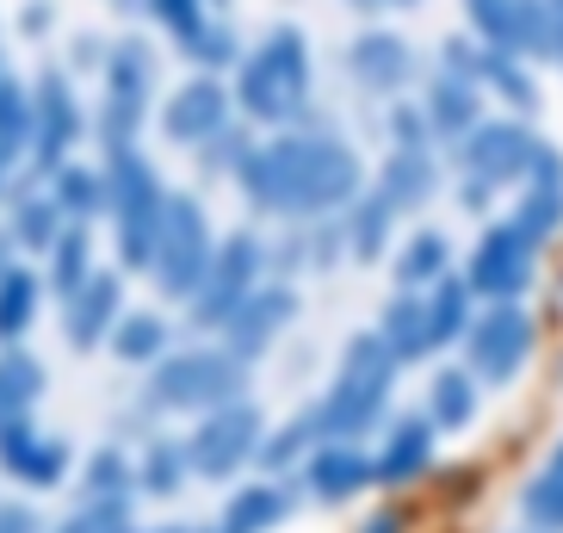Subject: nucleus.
<instances>
[{"mask_svg":"<svg viewBox=\"0 0 563 533\" xmlns=\"http://www.w3.org/2000/svg\"><path fill=\"white\" fill-rule=\"evenodd\" d=\"M242 186L273 211H334L353 199L360 162L334 137H285L261 155H242Z\"/></svg>","mask_w":563,"mask_h":533,"instance_id":"nucleus-1","label":"nucleus"},{"mask_svg":"<svg viewBox=\"0 0 563 533\" xmlns=\"http://www.w3.org/2000/svg\"><path fill=\"white\" fill-rule=\"evenodd\" d=\"M397 379V360L384 353L378 335H353L347 341V367H341V384L329 391V403L316 410L322 434H360L384 416V391Z\"/></svg>","mask_w":563,"mask_h":533,"instance_id":"nucleus-2","label":"nucleus"},{"mask_svg":"<svg viewBox=\"0 0 563 533\" xmlns=\"http://www.w3.org/2000/svg\"><path fill=\"white\" fill-rule=\"evenodd\" d=\"M303 94H310V51H303V37L291 25H279L242 68V106L266 124H279L303 106Z\"/></svg>","mask_w":563,"mask_h":533,"instance_id":"nucleus-3","label":"nucleus"},{"mask_svg":"<svg viewBox=\"0 0 563 533\" xmlns=\"http://www.w3.org/2000/svg\"><path fill=\"white\" fill-rule=\"evenodd\" d=\"M155 280L167 298H192L211 273V230H205L199 199H167L162 205V236H155Z\"/></svg>","mask_w":563,"mask_h":533,"instance_id":"nucleus-4","label":"nucleus"},{"mask_svg":"<svg viewBox=\"0 0 563 533\" xmlns=\"http://www.w3.org/2000/svg\"><path fill=\"white\" fill-rule=\"evenodd\" d=\"M106 199L118 205V242H124V261L150 266L155 236H162V205H167V193L155 186V167H143L131 150H118L112 181H106Z\"/></svg>","mask_w":563,"mask_h":533,"instance_id":"nucleus-5","label":"nucleus"},{"mask_svg":"<svg viewBox=\"0 0 563 533\" xmlns=\"http://www.w3.org/2000/svg\"><path fill=\"white\" fill-rule=\"evenodd\" d=\"M150 391L167 410H223L242 391V360H230V353H174V360H162Z\"/></svg>","mask_w":563,"mask_h":533,"instance_id":"nucleus-6","label":"nucleus"},{"mask_svg":"<svg viewBox=\"0 0 563 533\" xmlns=\"http://www.w3.org/2000/svg\"><path fill=\"white\" fill-rule=\"evenodd\" d=\"M261 447V410L254 403H223L211 422H199V434L186 440V466L199 478H230L249 466V453Z\"/></svg>","mask_w":563,"mask_h":533,"instance_id":"nucleus-7","label":"nucleus"},{"mask_svg":"<svg viewBox=\"0 0 563 533\" xmlns=\"http://www.w3.org/2000/svg\"><path fill=\"white\" fill-rule=\"evenodd\" d=\"M254 273H261V242H254V236H230V242L211 254L205 285L192 292V323H230L235 304L254 292Z\"/></svg>","mask_w":563,"mask_h":533,"instance_id":"nucleus-8","label":"nucleus"},{"mask_svg":"<svg viewBox=\"0 0 563 533\" xmlns=\"http://www.w3.org/2000/svg\"><path fill=\"white\" fill-rule=\"evenodd\" d=\"M150 81H155V56L143 44H118L112 56V100H106V131L112 150H124L136 131V118L150 112Z\"/></svg>","mask_w":563,"mask_h":533,"instance_id":"nucleus-9","label":"nucleus"},{"mask_svg":"<svg viewBox=\"0 0 563 533\" xmlns=\"http://www.w3.org/2000/svg\"><path fill=\"white\" fill-rule=\"evenodd\" d=\"M527 353H532V317L514 311V304H496V311L471 329V360H477V372H489V379H514Z\"/></svg>","mask_w":563,"mask_h":533,"instance_id":"nucleus-10","label":"nucleus"},{"mask_svg":"<svg viewBox=\"0 0 563 533\" xmlns=\"http://www.w3.org/2000/svg\"><path fill=\"white\" fill-rule=\"evenodd\" d=\"M527 280H532V242H520L508 224H496V230L483 236L477 261H471V285H464V292L514 298V292H527Z\"/></svg>","mask_w":563,"mask_h":533,"instance_id":"nucleus-11","label":"nucleus"},{"mask_svg":"<svg viewBox=\"0 0 563 533\" xmlns=\"http://www.w3.org/2000/svg\"><path fill=\"white\" fill-rule=\"evenodd\" d=\"M291 317H298V298H291L285 285L249 292V298L235 304V317H230V360H254V353H266L273 348V335H279Z\"/></svg>","mask_w":563,"mask_h":533,"instance_id":"nucleus-12","label":"nucleus"},{"mask_svg":"<svg viewBox=\"0 0 563 533\" xmlns=\"http://www.w3.org/2000/svg\"><path fill=\"white\" fill-rule=\"evenodd\" d=\"M471 19L483 25V37H496V44H520V51L532 56H558V7H489V0H477L471 7Z\"/></svg>","mask_w":563,"mask_h":533,"instance_id":"nucleus-13","label":"nucleus"},{"mask_svg":"<svg viewBox=\"0 0 563 533\" xmlns=\"http://www.w3.org/2000/svg\"><path fill=\"white\" fill-rule=\"evenodd\" d=\"M532 155H539V143H532L527 124H483V131L471 137L464 162H471V174L489 186V181H514V174L532 162ZM483 186H477V193H483Z\"/></svg>","mask_w":563,"mask_h":533,"instance_id":"nucleus-14","label":"nucleus"},{"mask_svg":"<svg viewBox=\"0 0 563 533\" xmlns=\"http://www.w3.org/2000/svg\"><path fill=\"white\" fill-rule=\"evenodd\" d=\"M0 466L25 483H56L68 466V453H63V440H51V434H37L25 416H13L0 428Z\"/></svg>","mask_w":563,"mask_h":533,"instance_id":"nucleus-15","label":"nucleus"},{"mask_svg":"<svg viewBox=\"0 0 563 533\" xmlns=\"http://www.w3.org/2000/svg\"><path fill=\"white\" fill-rule=\"evenodd\" d=\"M32 137H37V162L51 167L68 155V143L81 137V112H75V94H68L63 75H44L37 87V112H32Z\"/></svg>","mask_w":563,"mask_h":533,"instance_id":"nucleus-16","label":"nucleus"},{"mask_svg":"<svg viewBox=\"0 0 563 533\" xmlns=\"http://www.w3.org/2000/svg\"><path fill=\"white\" fill-rule=\"evenodd\" d=\"M223 112H230L223 87H217L211 75H199V81H186L180 94L167 100V137H180V143L217 137V131H223Z\"/></svg>","mask_w":563,"mask_h":533,"instance_id":"nucleus-17","label":"nucleus"},{"mask_svg":"<svg viewBox=\"0 0 563 533\" xmlns=\"http://www.w3.org/2000/svg\"><path fill=\"white\" fill-rule=\"evenodd\" d=\"M428 459H433V422L397 416V428H390V440H384V459L372 466V478L409 483V478H421V471H428Z\"/></svg>","mask_w":563,"mask_h":533,"instance_id":"nucleus-18","label":"nucleus"},{"mask_svg":"<svg viewBox=\"0 0 563 533\" xmlns=\"http://www.w3.org/2000/svg\"><path fill=\"white\" fill-rule=\"evenodd\" d=\"M118 317V273H93V280L75 292V304H68V341L75 348H93L106 329H112Z\"/></svg>","mask_w":563,"mask_h":533,"instance_id":"nucleus-19","label":"nucleus"},{"mask_svg":"<svg viewBox=\"0 0 563 533\" xmlns=\"http://www.w3.org/2000/svg\"><path fill=\"white\" fill-rule=\"evenodd\" d=\"M347 63H353V75H360L365 87H402L409 81V51H402L390 32H365L347 51Z\"/></svg>","mask_w":563,"mask_h":533,"instance_id":"nucleus-20","label":"nucleus"},{"mask_svg":"<svg viewBox=\"0 0 563 533\" xmlns=\"http://www.w3.org/2000/svg\"><path fill=\"white\" fill-rule=\"evenodd\" d=\"M365 478H372V459H360L353 447H322L310 459V490L329 502H347Z\"/></svg>","mask_w":563,"mask_h":533,"instance_id":"nucleus-21","label":"nucleus"},{"mask_svg":"<svg viewBox=\"0 0 563 533\" xmlns=\"http://www.w3.org/2000/svg\"><path fill=\"white\" fill-rule=\"evenodd\" d=\"M428 118L440 137H464L471 124H477V87L464 81V75H440L428 94Z\"/></svg>","mask_w":563,"mask_h":533,"instance_id":"nucleus-22","label":"nucleus"},{"mask_svg":"<svg viewBox=\"0 0 563 533\" xmlns=\"http://www.w3.org/2000/svg\"><path fill=\"white\" fill-rule=\"evenodd\" d=\"M384 353L390 360H415V353H428V311H421V298H397L390 311H384Z\"/></svg>","mask_w":563,"mask_h":533,"instance_id":"nucleus-23","label":"nucleus"},{"mask_svg":"<svg viewBox=\"0 0 563 533\" xmlns=\"http://www.w3.org/2000/svg\"><path fill=\"white\" fill-rule=\"evenodd\" d=\"M433 193V162L421 150H397L390 155V181H384V193L378 199L397 211V205H421Z\"/></svg>","mask_w":563,"mask_h":533,"instance_id":"nucleus-24","label":"nucleus"},{"mask_svg":"<svg viewBox=\"0 0 563 533\" xmlns=\"http://www.w3.org/2000/svg\"><path fill=\"white\" fill-rule=\"evenodd\" d=\"M291 509V497L285 490H266V483H254V490H242V497L230 502V515H223V533H266L273 521Z\"/></svg>","mask_w":563,"mask_h":533,"instance_id":"nucleus-25","label":"nucleus"},{"mask_svg":"<svg viewBox=\"0 0 563 533\" xmlns=\"http://www.w3.org/2000/svg\"><path fill=\"white\" fill-rule=\"evenodd\" d=\"M32 311H37V280L25 266H0V341L25 335Z\"/></svg>","mask_w":563,"mask_h":533,"instance_id":"nucleus-26","label":"nucleus"},{"mask_svg":"<svg viewBox=\"0 0 563 533\" xmlns=\"http://www.w3.org/2000/svg\"><path fill=\"white\" fill-rule=\"evenodd\" d=\"M44 391V372H37V360H25V353H7L0 360V428L13 416H25V403Z\"/></svg>","mask_w":563,"mask_h":533,"instance_id":"nucleus-27","label":"nucleus"},{"mask_svg":"<svg viewBox=\"0 0 563 533\" xmlns=\"http://www.w3.org/2000/svg\"><path fill=\"white\" fill-rule=\"evenodd\" d=\"M527 521L545 533L563 521V453H551L545 466H539V478L527 483Z\"/></svg>","mask_w":563,"mask_h":533,"instance_id":"nucleus-28","label":"nucleus"},{"mask_svg":"<svg viewBox=\"0 0 563 533\" xmlns=\"http://www.w3.org/2000/svg\"><path fill=\"white\" fill-rule=\"evenodd\" d=\"M56 211H68V217H93L106 205V174H93V167H63L56 174Z\"/></svg>","mask_w":563,"mask_h":533,"instance_id":"nucleus-29","label":"nucleus"},{"mask_svg":"<svg viewBox=\"0 0 563 533\" xmlns=\"http://www.w3.org/2000/svg\"><path fill=\"white\" fill-rule=\"evenodd\" d=\"M471 416H477V384L446 367L433 379V422H440V428H464Z\"/></svg>","mask_w":563,"mask_h":533,"instance_id":"nucleus-30","label":"nucleus"},{"mask_svg":"<svg viewBox=\"0 0 563 533\" xmlns=\"http://www.w3.org/2000/svg\"><path fill=\"white\" fill-rule=\"evenodd\" d=\"M87 273H93V266H87V230L56 236V242H51V280H56V292L75 298V292L87 285Z\"/></svg>","mask_w":563,"mask_h":533,"instance_id":"nucleus-31","label":"nucleus"},{"mask_svg":"<svg viewBox=\"0 0 563 533\" xmlns=\"http://www.w3.org/2000/svg\"><path fill=\"white\" fill-rule=\"evenodd\" d=\"M464 304H471V292H464L459 280H446L428 304H421V311H428V348H433V341H452V335H464Z\"/></svg>","mask_w":563,"mask_h":533,"instance_id":"nucleus-32","label":"nucleus"},{"mask_svg":"<svg viewBox=\"0 0 563 533\" xmlns=\"http://www.w3.org/2000/svg\"><path fill=\"white\" fill-rule=\"evenodd\" d=\"M446 273V236H415L409 249L397 254V280L402 285H428Z\"/></svg>","mask_w":563,"mask_h":533,"instance_id":"nucleus-33","label":"nucleus"},{"mask_svg":"<svg viewBox=\"0 0 563 533\" xmlns=\"http://www.w3.org/2000/svg\"><path fill=\"white\" fill-rule=\"evenodd\" d=\"M118 360H155L167 348V323L162 317H124V329L112 335Z\"/></svg>","mask_w":563,"mask_h":533,"instance_id":"nucleus-34","label":"nucleus"},{"mask_svg":"<svg viewBox=\"0 0 563 533\" xmlns=\"http://www.w3.org/2000/svg\"><path fill=\"white\" fill-rule=\"evenodd\" d=\"M19 137H32V106L13 75H0V150H13Z\"/></svg>","mask_w":563,"mask_h":533,"instance_id":"nucleus-35","label":"nucleus"},{"mask_svg":"<svg viewBox=\"0 0 563 533\" xmlns=\"http://www.w3.org/2000/svg\"><path fill=\"white\" fill-rule=\"evenodd\" d=\"M186 453L180 447H155L150 459H143V490H150V497H174V490H180V478H186Z\"/></svg>","mask_w":563,"mask_h":533,"instance_id":"nucleus-36","label":"nucleus"},{"mask_svg":"<svg viewBox=\"0 0 563 533\" xmlns=\"http://www.w3.org/2000/svg\"><path fill=\"white\" fill-rule=\"evenodd\" d=\"M56 205L51 199H32L25 205V211H19V242H25V249H51L56 242Z\"/></svg>","mask_w":563,"mask_h":533,"instance_id":"nucleus-37","label":"nucleus"},{"mask_svg":"<svg viewBox=\"0 0 563 533\" xmlns=\"http://www.w3.org/2000/svg\"><path fill=\"white\" fill-rule=\"evenodd\" d=\"M483 75V81H496L501 94H508L514 106H532V81H520V68L508 63V56H477V63H471Z\"/></svg>","mask_w":563,"mask_h":533,"instance_id":"nucleus-38","label":"nucleus"},{"mask_svg":"<svg viewBox=\"0 0 563 533\" xmlns=\"http://www.w3.org/2000/svg\"><path fill=\"white\" fill-rule=\"evenodd\" d=\"M384 224H390V205H384V199H365L360 217H353V249H360V254H378V249H384Z\"/></svg>","mask_w":563,"mask_h":533,"instance_id":"nucleus-39","label":"nucleus"},{"mask_svg":"<svg viewBox=\"0 0 563 533\" xmlns=\"http://www.w3.org/2000/svg\"><path fill=\"white\" fill-rule=\"evenodd\" d=\"M186 51L199 56V63H230V56H235V37L223 32V25H211V19H205L199 32L186 37Z\"/></svg>","mask_w":563,"mask_h":533,"instance_id":"nucleus-40","label":"nucleus"},{"mask_svg":"<svg viewBox=\"0 0 563 533\" xmlns=\"http://www.w3.org/2000/svg\"><path fill=\"white\" fill-rule=\"evenodd\" d=\"M316 434H322V422H316V416L291 422V428H285L279 440H273V447H266V459H273V466H285V459H291V453H303V447H310Z\"/></svg>","mask_w":563,"mask_h":533,"instance_id":"nucleus-41","label":"nucleus"},{"mask_svg":"<svg viewBox=\"0 0 563 533\" xmlns=\"http://www.w3.org/2000/svg\"><path fill=\"white\" fill-rule=\"evenodd\" d=\"M150 13H155V19H167V25H174L180 37H192V32L205 25V13H199V7H180V0H155Z\"/></svg>","mask_w":563,"mask_h":533,"instance_id":"nucleus-42","label":"nucleus"},{"mask_svg":"<svg viewBox=\"0 0 563 533\" xmlns=\"http://www.w3.org/2000/svg\"><path fill=\"white\" fill-rule=\"evenodd\" d=\"M118 478H124V459H118V453H100V459H93V490H118Z\"/></svg>","mask_w":563,"mask_h":533,"instance_id":"nucleus-43","label":"nucleus"},{"mask_svg":"<svg viewBox=\"0 0 563 533\" xmlns=\"http://www.w3.org/2000/svg\"><path fill=\"white\" fill-rule=\"evenodd\" d=\"M0 533H37L32 509H0Z\"/></svg>","mask_w":563,"mask_h":533,"instance_id":"nucleus-44","label":"nucleus"},{"mask_svg":"<svg viewBox=\"0 0 563 533\" xmlns=\"http://www.w3.org/2000/svg\"><path fill=\"white\" fill-rule=\"evenodd\" d=\"M365 533H402V515H372V521H365Z\"/></svg>","mask_w":563,"mask_h":533,"instance_id":"nucleus-45","label":"nucleus"},{"mask_svg":"<svg viewBox=\"0 0 563 533\" xmlns=\"http://www.w3.org/2000/svg\"><path fill=\"white\" fill-rule=\"evenodd\" d=\"M0 181H7V150H0Z\"/></svg>","mask_w":563,"mask_h":533,"instance_id":"nucleus-46","label":"nucleus"},{"mask_svg":"<svg viewBox=\"0 0 563 533\" xmlns=\"http://www.w3.org/2000/svg\"><path fill=\"white\" fill-rule=\"evenodd\" d=\"M0 75H7V68H0Z\"/></svg>","mask_w":563,"mask_h":533,"instance_id":"nucleus-47","label":"nucleus"}]
</instances>
